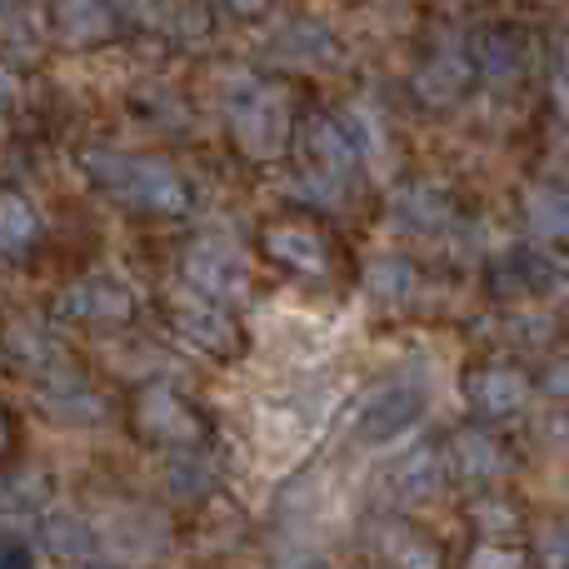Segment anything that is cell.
Returning <instances> with one entry per match:
<instances>
[{"mask_svg": "<svg viewBox=\"0 0 569 569\" xmlns=\"http://www.w3.org/2000/svg\"><path fill=\"white\" fill-rule=\"evenodd\" d=\"M80 166H86V176L96 180L106 196L126 200V206L146 210V216H180V210L190 206V186L180 180V170L170 166V160L90 146L86 156H80Z\"/></svg>", "mask_w": 569, "mask_h": 569, "instance_id": "cell-1", "label": "cell"}, {"mask_svg": "<svg viewBox=\"0 0 569 569\" xmlns=\"http://www.w3.org/2000/svg\"><path fill=\"white\" fill-rule=\"evenodd\" d=\"M335 405H340V385L335 380H305L270 390L256 405V440L270 460H295L310 450V440H320V430L330 425Z\"/></svg>", "mask_w": 569, "mask_h": 569, "instance_id": "cell-2", "label": "cell"}, {"mask_svg": "<svg viewBox=\"0 0 569 569\" xmlns=\"http://www.w3.org/2000/svg\"><path fill=\"white\" fill-rule=\"evenodd\" d=\"M226 120L236 146L250 160H276L290 146V96L280 86H270V80L240 76L226 100Z\"/></svg>", "mask_w": 569, "mask_h": 569, "instance_id": "cell-3", "label": "cell"}, {"mask_svg": "<svg viewBox=\"0 0 569 569\" xmlns=\"http://www.w3.org/2000/svg\"><path fill=\"white\" fill-rule=\"evenodd\" d=\"M360 156H365V146L355 140L350 120L315 116L310 126H305V170H310V176L300 180L305 196L320 200V206H340L350 180L360 176Z\"/></svg>", "mask_w": 569, "mask_h": 569, "instance_id": "cell-4", "label": "cell"}, {"mask_svg": "<svg viewBox=\"0 0 569 569\" xmlns=\"http://www.w3.org/2000/svg\"><path fill=\"white\" fill-rule=\"evenodd\" d=\"M425 415H430V385L420 375H400V380H385L380 390L365 395L350 435L365 450H380V445H395L400 435H410Z\"/></svg>", "mask_w": 569, "mask_h": 569, "instance_id": "cell-5", "label": "cell"}, {"mask_svg": "<svg viewBox=\"0 0 569 569\" xmlns=\"http://www.w3.org/2000/svg\"><path fill=\"white\" fill-rule=\"evenodd\" d=\"M186 280L196 284L206 300L240 305L250 295V260L230 236H200L186 250Z\"/></svg>", "mask_w": 569, "mask_h": 569, "instance_id": "cell-6", "label": "cell"}, {"mask_svg": "<svg viewBox=\"0 0 569 569\" xmlns=\"http://www.w3.org/2000/svg\"><path fill=\"white\" fill-rule=\"evenodd\" d=\"M170 335H176L186 350H200L210 360H226L236 355L240 330L220 305H200V300H176L170 305Z\"/></svg>", "mask_w": 569, "mask_h": 569, "instance_id": "cell-7", "label": "cell"}, {"mask_svg": "<svg viewBox=\"0 0 569 569\" xmlns=\"http://www.w3.org/2000/svg\"><path fill=\"white\" fill-rule=\"evenodd\" d=\"M56 305H60V315H70V320L110 325V320H130L136 295H130V284L116 280V276H80L76 284L60 290Z\"/></svg>", "mask_w": 569, "mask_h": 569, "instance_id": "cell-8", "label": "cell"}, {"mask_svg": "<svg viewBox=\"0 0 569 569\" xmlns=\"http://www.w3.org/2000/svg\"><path fill=\"white\" fill-rule=\"evenodd\" d=\"M96 535H100V550L120 555V560H156L170 545L166 520H156L150 510H136V505H126L106 525H96Z\"/></svg>", "mask_w": 569, "mask_h": 569, "instance_id": "cell-9", "label": "cell"}, {"mask_svg": "<svg viewBox=\"0 0 569 569\" xmlns=\"http://www.w3.org/2000/svg\"><path fill=\"white\" fill-rule=\"evenodd\" d=\"M140 425H146V435H156V440H166V445H196L200 440V420L190 415V405L180 400V395L166 390V385H150V390L140 395Z\"/></svg>", "mask_w": 569, "mask_h": 569, "instance_id": "cell-10", "label": "cell"}, {"mask_svg": "<svg viewBox=\"0 0 569 569\" xmlns=\"http://www.w3.org/2000/svg\"><path fill=\"white\" fill-rule=\"evenodd\" d=\"M50 26H56L60 46H96L116 30V10H110V0H56Z\"/></svg>", "mask_w": 569, "mask_h": 569, "instance_id": "cell-11", "label": "cell"}, {"mask_svg": "<svg viewBox=\"0 0 569 569\" xmlns=\"http://www.w3.org/2000/svg\"><path fill=\"white\" fill-rule=\"evenodd\" d=\"M40 405H46L56 420H66V425H90V420H100V415H106L100 395L90 390L80 375H70V370L40 375Z\"/></svg>", "mask_w": 569, "mask_h": 569, "instance_id": "cell-12", "label": "cell"}, {"mask_svg": "<svg viewBox=\"0 0 569 569\" xmlns=\"http://www.w3.org/2000/svg\"><path fill=\"white\" fill-rule=\"evenodd\" d=\"M525 400H530V380L520 370H510V365H490V370L470 375V405L480 415H490V420L525 410Z\"/></svg>", "mask_w": 569, "mask_h": 569, "instance_id": "cell-13", "label": "cell"}, {"mask_svg": "<svg viewBox=\"0 0 569 569\" xmlns=\"http://www.w3.org/2000/svg\"><path fill=\"white\" fill-rule=\"evenodd\" d=\"M440 485H445V460L430 450V445H420V450H410L405 460H395V470L385 475V490H390L395 500H405V505L430 500Z\"/></svg>", "mask_w": 569, "mask_h": 569, "instance_id": "cell-14", "label": "cell"}, {"mask_svg": "<svg viewBox=\"0 0 569 569\" xmlns=\"http://www.w3.org/2000/svg\"><path fill=\"white\" fill-rule=\"evenodd\" d=\"M266 250L280 266L300 270V276H325V270H330V246H325L310 226H276L266 236Z\"/></svg>", "mask_w": 569, "mask_h": 569, "instance_id": "cell-15", "label": "cell"}, {"mask_svg": "<svg viewBox=\"0 0 569 569\" xmlns=\"http://www.w3.org/2000/svg\"><path fill=\"white\" fill-rule=\"evenodd\" d=\"M40 540H46L56 555H66V560H86V555L100 550L96 525L80 520L76 510H46V520H40Z\"/></svg>", "mask_w": 569, "mask_h": 569, "instance_id": "cell-16", "label": "cell"}, {"mask_svg": "<svg viewBox=\"0 0 569 569\" xmlns=\"http://www.w3.org/2000/svg\"><path fill=\"white\" fill-rule=\"evenodd\" d=\"M450 465L465 480H495V475H505V450L490 435L465 430V435H455V445H450Z\"/></svg>", "mask_w": 569, "mask_h": 569, "instance_id": "cell-17", "label": "cell"}, {"mask_svg": "<svg viewBox=\"0 0 569 569\" xmlns=\"http://www.w3.org/2000/svg\"><path fill=\"white\" fill-rule=\"evenodd\" d=\"M525 220L540 240H569V190L560 186H535L525 196Z\"/></svg>", "mask_w": 569, "mask_h": 569, "instance_id": "cell-18", "label": "cell"}, {"mask_svg": "<svg viewBox=\"0 0 569 569\" xmlns=\"http://www.w3.org/2000/svg\"><path fill=\"white\" fill-rule=\"evenodd\" d=\"M470 70H475V66L460 56V50L445 46L440 56H435L430 66L420 70V76H415V90H420L425 100H455V96L465 90V80H470Z\"/></svg>", "mask_w": 569, "mask_h": 569, "instance_id": "cell-19", "label": "cell"}, {"mask_svg": "<svg viewBox=\"0 0 569 569\" xmlns=\"http://www.w3.org/2000/svg\"><path fill=\"white\" fill-rule=\"evenodd\" d=\"M395 216L405 220V230H445L450 226V200L430 186H405L395 196Z\"/></svg>", "mask_w": 569, "mask_h": 569, "instance_id": "cell-20", "label": "cell"}, {"mask_svg": "<svg viewBox=\"0 0 569 569\" xmlns=\"http://www.w3.org/2000/svg\"><path fill=\"white\" fill-rule=\"evenodd\" d=\"M40 236V216L36 206H26V200L10 190L6 200H0V246H6V260H20L30 246H36Z\"/></svg>", "mask_w": 569, "mask_h": 569, "instance_id": "cell-21", "label": "cell"}, {"mask_svg": "<svg viewBox=\"0 0 569 569\" xmlns=\"http://www.w3.org/2000/svg\"><path fill=\"white\" fill-rule=\"evenodd\" d=\"M475 70L490 80H515L525 70V50L515 36H505V30H490V36H480V46H475Z\"/></svg>", "mask_w": 569, "mask_h": 569, "instance_id": "cell-22", "label": "cell"}, {"mask_svg": "<svg viewBox=\"0 0 569 569\" xmlns=\"http://www.w3.org/2000/svg\"><path fill=\"white\" fill-rule=\"evenodd\" d=\"M10 360L30 365L36 375H50L60 365V350L46 335V325H16V330H10Z\"/></svg>", "mask_w": 569, "mask_h": 569, "instance_id": "cell-23", "label": "cell"}, {"mask_svg": "<svg viewBox=\"0 0 569 569\" xmlns=\"http://www.w3.org/2000/svg\"><path fill=\"white\" fill-rule=\"evenodd\" d=\"M365 290L385 305H400L405 295L415 290V270L405 266L400 256H380V260H370V270H365Z\"/></svg>", "mask_w": 569, "mask_h": 569, "instance_id": "cell-24", "label": "cell"}, {"mask_svg": "<svg viewBox=\"0 0 569 569\" xmlns=\"http://www.w3.org/2000/svg\"><path fill=\"white\" fill-rule=\"evenodd\" d=\"M385 540V555H390L400 569H440V550H435L430 540H420V535H410V530H385L380 535Z\"/></svg>", "mask_w": 569, "mask_h": 569, "instance_id": "cell-25", "label": "cell"}, {"mask_svg": "<svg viewBox=\"0 0 569 569\" xmlns=\"http://www.w3.org/2000/svg\"><path fill=\"white\" fill-rule=\"evenodd\" d=\"M36 510H46V480H40L36 470L10 475V480H6V515H10V525H16L20 515H36Z\"/></svg>", "mask_w": 569, "mask_h": 569, "instance_id": "cell-26", "label": "cell"}, {"mask_svg": "<svg viewBox=\"0 0 569 569\" xmlns=\"http://www.w3.org/2000/svg\"><path fill=\"white\" fill-rule=\"evenodd\" d=\"M465 569H525V560L515 550H505V545H480Z\"/></svg>", "mask_w": 569, "mask_h": 569, "instance_id": "cell-27", "label": "cell"}, {"mask_svg": "<svg viewBox=\"0 0 569 569\" xmlns=\"http://www.w3.org/2000/svg\"><path fill=\"white\" fill-rule=\"evenodd\" d=\"M540 560H545V569L569 565V535L565 530H540Z\"/></svg>", "mask_w": 569, "mask_h": 569, "instance_id": "cell-28", "label": "cell"}, {"mask_svg": "<svg viewBox=\"0 0 569 569\" xmlns=\"http://www.w3.org/2000/svg\"><path fill=\"white\" fill-rule=\"evenodd\" d=\"M545 390H550V395H569V355L545 370Z\"/></svg>", "mask_w": 569, "mask_h": 569, "instance_id": "cell-29", "label": "cell"}, {"mask_svg": "<svg viewBox=\"0 0 569 569\" xmlns=\"http://www.w3.org/2000/svg\"><path fill=\"white\" fill-rule=\"evenodd\" d=\"M6 569H30V550L16 530H10V540H6Z\"/></svg>", "mask_w": 569, "mask_h": 569, "instance_id": "cell-30", "label": "cell"}, {"mask_svg": "<svg viewBox=\"0 0 569 569\" xmlns=\"http://www.w3.org/2000/svg\"><path fill=\"white\" fill-rule=\"evenodd\" d=\"M220 6H226L230 16H260V10H266L270 0H220Z\"/></svg>", "mask_w": 569, "mask_h": 569, "instance_id": "cell-31", "label": "cell"}, {"mask_svg": "<svg viewBox=\"0 0 569 569\" xmlns=\"http://www.w3.org/2000/svg\"><path fill=\"white\" fill-rule=\"evenodd\" d=\"M555 96H560V110L569 116V86H555Z\"/></svg>", "mask_w": 569, "mask_h": 569, "instance_id": "cell-32", "label": "cell"}, {"mask_svg": "<svg viewBox=\"0 0 569 569\" xmlns=\"http://www.w3.org/2000/svg\"><path fill=\"white\" fill-rule=\"evenodd\" d=\"M560 66H565V76H569V40H565V50H560Z\"/></svg>", "mask_w": 569, "mask_h": 569, "instance_id": "cell-33", "label": "cell"}, {"mask_svg": "<svg viewBox=\"0 0 569 569\" xmlns=\"http://www.w3.org/2000/svg\"><path fill=\"white\" fill-rule=\"evenodd\" d=\"M295 569H325L320 560H305V565H295Z\"/></svg>", "mask_w": 569, "mask_h": 569, "instance_id": "cell-34", "label": "cell"}]
</instances>
